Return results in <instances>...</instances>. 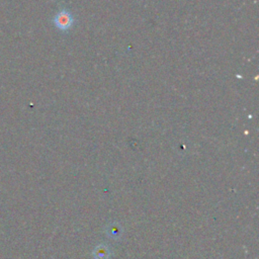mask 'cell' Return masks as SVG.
<instances>
[{
  "instance_id": "6da1fadb",
  "label": "cell",
  "mask_w": 259,
  "mask_h": 259,
  "mask_svg": "<svg viewBox=\"0 0 259 259\" xmlns=\"http://www.w3.org/2000/svg\"><path fill=\"white\" fill-rule=\"evenodd\" d=\"M55 22H56V25L60 28H66L70 25L71 23V19H70V16L67 12H60L57 16H56V19H55Z\"/></svg>"
},
{
  "instance_id": "7a4b0ae2",
  "label": "cell",
  "mask_w": 259,
  "mask_h": 259,
  "mask_svg": "<svg viewBox=\"0 0 259 259\" xmlns=\"http://www.w3.org/2000/svg\"><path fill=\"white\" fill-rule=\"evenodd\" d=\"M108 255H109V251L108 249L103 246V245H100L96 248V250L94 251V256L96 259H107L108 258Z\"/></svg>"
}]
</instances>
